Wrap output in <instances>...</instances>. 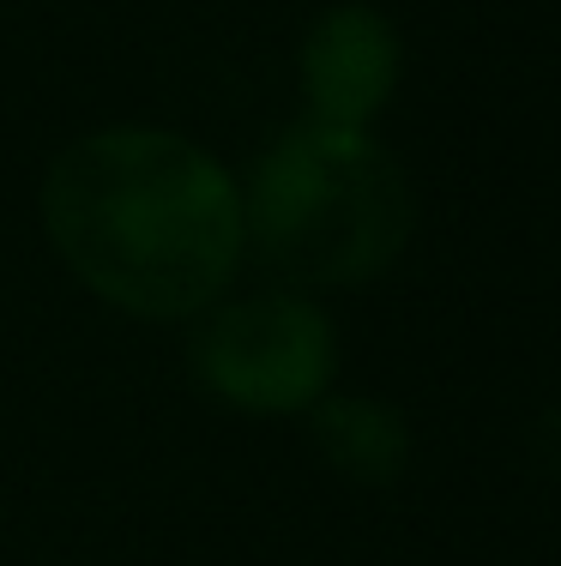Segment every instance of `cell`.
<instances>
[{"instance_id": "obj_1", "label": "cell", "mask_w": 561, "mask_h": 566, "mask_svg": "<svg viewBox=\"0 0 561 566\" xmlns=\"http://www.w3.org/2000/svg\"><path fill=\"white\" fill-rule=\"evenodd\" d=\"M43 223L85 290L139 319H187L236 277L242 187L181 133L110 127L55 157Z\"/></svg>"}, {"instance_id": "obj_2", "label": "cell", "mask_w": 561, "mask_h": 566, "mask_svg": "<svg viewBox=\"0 0 561 566\" xmlns=\"http://www.w3.org/2000/svg\"><path fill=\"white\" fill-rule=\"evenodd\" d=\"M242 223L266 265L297 283H368L411 235V187L363 127H290L253 169Z\"/></svg>"}, {"instance_id": "obj_3", "label": "cell", "mask_w": 561, "mask_h": 566, "mask_svg": "<svg viewBox=\"0 0 561 566\" xmlns=\"http://www.w3.org/2000/svg\"><path fill=\"white\" fill-rule=\"evenodd\" d=\"M332 361H339V344H332L326 314L284 290L224 307L194 338V368L206 392L260 416L309 410L326 392Z\"/></svg>"}, {"instance_id": "obj_4", "label": "cell", "mask_w": 561, "mask_h": 566, "mask_svg": "<svg viewBox=\"0 0 561 566\" xmlns=\"http://www.w3.org/2000/svg\"><path fill=\"white\" fill-rule=\"evenodd\" d=\"M398 78V36L374 7H332L302 43L309 120L320 127H368Z\"/></svg>"}, {"instance_id": "obj_5", "label": "cell", "mask_w": 561, "mask_h": 566, "mask_svg": "<svg viewBox=\"0 0 561 566\" xmlns=\"http://www.w3.org/2000/svg\"><path fill=\"white\" fill-rule=\"evenodd\" d=\"M314 440L332 470L356 482H393L405 470V422L374 398H332L314 410Z\"/></svg>"}, {"instance_id": "obj_6", "label": "cell", "mask_w": 561, "mask_h": 566, "mask_svg": "<svg viewBox=\"0 0 561 566\" xmlns=\"http://www.w3.org/2000/svg\"><path fill=\"white\" fill-rule=\"evenodd\" d=\"M538 447H543V464H555V470H561V410L538 422Z\"/></svg>"}]
</instances>
